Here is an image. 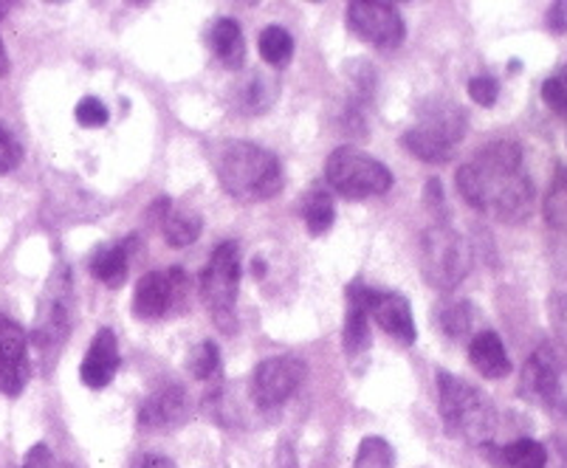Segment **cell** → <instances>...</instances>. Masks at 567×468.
I'll use <instances>...</instances> for the list:
<instances>
[{
    "mask_svg": "<svg viewBox=\"0 0 567 468\" xmlns=\"http://www.w3.org/2000/svg\"><path fill=\"white\" fill-rule=\"evenodd\" d=\"M457 193L468 207L492 215L499 223H519L534 207V184L523 173V147L517 142L486 144L474 162L457 173Z\"/></svg>",
    "mask_w": 567,
    "mask_h": 468,
    "instance_id": "obj_1",
    "label": "cell"
},
{
    "mask_svg": "<svg viewBox=\"0 0 567 468\" xmlns=\"http://www.w3.org/2000/svg\"><path fill=\"white\" fill-rule=\"evenodd\" d=\"M218 181L235 200L257 204L275 198L282 189V164L266 147L231 142L218 156Z\"/></svg>",
    "mask_w": 567,
    "mask_h": 468,
    "instance_id": "obj_2",
    "label": "cell"
},
{
    "mask_svg": "<svg viewBox=\"0 0 567 468\" xmlns=\"http://www.w3.org/2000/svg\"><path fill=\"white\" fill-rule=\"evenodd\" d=\"M437 409L443 429L472 446H486L497 426V413L486 393L457 375L437 370Z\"/></svg>",
    "mask_w": 567,
    "mask_h": 468,
    "instance_id": "obj_3",
    "label": "cell"
},
{
    "mask_svg": "<svg viewBox=\"0 0 567 468\" xmlns=\"http://www.w3.org/2000/svg\"><path fill=\"white\" fill-rule=\"evenodd\" d=\"M472 269V249L452 226H432L421 238V274L437 291H452Z\"/></svg>",
    "mask_w": 567,
    "mask_h": 468,
    "instance_id": "obj_4",
    "label": "cell"
},
{
    "mask_svg": "<svg viewBox=\"0 0 567 468\" xmlns=\"http://www.w3.org/2000/svg\"><path fill=\"white\" fill-rule=\"evenodd\" d=\"M324 178L333 193L344 198H370V195H384L393 187V173L379 158L353 147H339L328 156Z\"/></svg>",
    "mask_w": 567,
    "mask_h": 468,
    "instance_id": "obj_5",
    "label": "cell"
},
{
    "mask_svg": "<svg viewBox=\"0 0 567 468\" xmlns=\"http://www.w3.org/2000/svg\"><path fill=\"white\" fill-rule=\"evenodd\" d=\"M237 285H240V249L235 240H224L218 249L213 251L206 269L200 271V300L209 308L220 327L231 333L235 322H231V311H235Z\"/></svg>",
    "mask_w": 567,
    "mask_h": 468,
    "instance_id": "obj_6",
    "label": "cell"
},
{
    "mask_svg": "<svg viewBox=\"0 0 567 468\" xmlns=\"http://www.w3.org/2000/svg\"><path fill=\"white\" fill-rule=\"evenodd\" d=\"M348 29L375 49H399L404 43L406 25L395 7L381 0H353L348 3Z\"/></svg>",
    "mask_w": 567,
    "mask_h": 468,
    "instance_id": "obj_7",
    "label": "cell"
},
{
    "mask_svg": "<svg viewBox=\"0 0 567 468\" xmlns=\"http://www.w3.org/2000/svg\"><path fill=\"white\" fill-rule=\"evenodd\" d=\"M348 297H355V300L362 302L368 316H373L375 325L384 333H390L399 344L410 347L417 339L415 319H412V308L406 297L395 294V291H373V288L362 285L359 280L350 282Z\"/></svg>",
    "mask_w": 567,
    "mask_h": 468,
    "instance_id": "obj_8",
    "label": "cell"
},
{
    "mask_svg": "<svg viewBox=\"0 0 567 468\" xmlns=\"http://www.w3.org/2000/svg\"><path fill=\"white\" fill-rule=\"evenodd\" d=\"M63 285L56 280L51 282L49 297H45L43 305H40L38 327L32 331V342H29V350H34V356L40 358V367L43 370H49L51 364L56 362L65 339H69V291H65Z\"/></svg>",
    "mask_w": 567,
    "mask_h": 468,
    "instance_id": "obj_9",
    "label": "cell"
},
{
    "mask_svg": "<svg viewBox=\"0 0 567 468\" xmlns=\"http://www.w3.org/2000/svg\"><path fill=\"white\" fill-rule=\"evenodd\" d=\"M306 378V364L291 356H275L257 364L249 378V395L257 409L282 406Z\"/></svg>",
    "mask_w": 567,
    "mask_h": 468,
    "instance_id": "obj_10",
    "label": "cell"
},
{
    "mask_svg": "<svg viewBox=\"0 0 567 468\" xmlns=\"http://www.w3.org/2000/svg\"><path fill=\"white\" fill-rule=\"evenodd\" d=\"M519 389H523L530 401H536V404L543 406V409H548V413L559 415V418L567 415V395L565 389H561V375L554 350L539 347L534 356L525 362Z\"/></svg>",
    "mask_w": 567,
    "mask_h": 468,
    "instance_id": "obj_11",
    "label": "cell"
},
{
    "mask_svg": "<svg viewBox=\"0 0 567 468\" xmlns=\"http://www.w3.org/2000/svg\"><path fill=\"white\" fill-rule=\"evenodd\" d=\"M184 291H187V277L182 269H173L167 274L162 271H151L136 282L133 291V316L136 319H162L167 316L169 308H178L184 302Z\"/></svg>",
    "mask_w": 567,
    "mask_h": 468,
    "instance_id": "obj_12",
    "label": "cell"
},
{
    "mask_svg": "<svg viewBox=\"0 0 567 468\" xmlns=\"http://www.w3.org/2000/svg\"><path fill=\"white\" fill-rule=\"evenodd\" d=\"M189 418V395L178 384L162 387L151 398H144L138 409V426L147 431H169L178 429Z\"/></svg>",
    "mask_w": 567,
    "mask_h": 468,
    "instance_id": "obj_13",
    "label": "cell"
},
{
    "mask_svg": "<svg viewBox=\"0 0 567 468\" xmlns=\"http://www.w3.org/2000/svg\"><path fill=\"white\" fill-rule=\"evenodd\" d=\"M118 362L122 358H118L116 336H113L111 327H102L94 342H91V347H87L85 358H82V384L91 389H105L113 382V375L118 373Z\"/></svg>",
    "mask_w": 567,
    "mask_h": 468,
    "instance_id": "obj_14",
    "label": "cell"
},
{
    "mask_svg": "<svg viewBox=\"0 0 567 468\" xmlns=\"http://www.w3.org/2000/svg\"><path fill=\"white\" fill-rule=\"evenodd\" d=\"M468 362L483 378H505L512 375V358L505 350L503 339L494 331H481L468 344Z\"/></svg>",
    "mask_w": 567,
    "mask_h": 468,
    "instance_id": "obj_15",
    "label": "cell"
},
{
    "mask_svg": "<svg viewBox=\"0 0 567 468\" xmlns=\"http://www.w3.org/2000/svg\"><path fill=\"white\" fill-rule=\"evenodd\" d=\"M486 457L494 468H545L548 466V449L534 437H519L512 444L492 446L486 444Z\"/></svg>",
    "mask_w": 567,
    "mask_h": 468,
    "instance_id": "obj_16",
    "label": "cell"
},
{
    "mask_svg": "<svg viewBox=\"0 0 567 468\" xmlns=\"http://www.w3.org/2000/svg\"><path fill=\"white\" fill-rule=\"evenodd\" d=\"M209 49L218 56L220 65L229 71L244 69L246 63V40L240 23L231 18L215 20V25L209 29Z\"/></svg>",
    "mask_w": 567,
    "mask_h": 468,
    "instance_id": "obj_17",
    "label": "cell"
},
{
    "mask_svg": "<svg viewBox=\"0 0 567 468\" xmlns=\"http://www.w3.org/2000/svg\"><path fill=\"white\" fill-rule=\"evenodd\" d=\"M401 144L410 156L421 158L426 164H446L455 156V147H452L446 138H441L437 133L426 131V127H410V131L401 136Z\"/></svg>",
    "mask_w": 567,
    "mask_h": 468,
    "instance_id": "obj_18",
    "label": "cell"
},
{
    "mask_svg": "<svg viewBox=\"0 0 567 468\" xmlns=\"http://www.w3.org/2000/svg\"><path fill=\"white\" fill-rule=\"evenodd\" d=\"M131 240H127V243H113V246H102V249H96L94 257H91V274L111 288L122 285L127 277Z\"/></svg>",
    "mask_w": 567,
    "mask_h": 468,
    "instance_id": "obj_19",
    "label": "cell"
},
{
    "mask_svg": "<svg viewBox=\"0 0 567 468\" xmlns=\"http://www.w3.org/2000/svg\"><path fill=\"white\" fill-rule=\"evenodd\" d=\"M342 347L348 358H359L370 347V316L355 297H348V313H344Z\"/></svg>",
    "mask_w": 567,
    "mask_h": 468,
    "instance_id": "obj_20",
    "label": "cell"
},
{
    "mask_svg": "<svg viewBox=\"0 0 567 468\" xmlns=\"http://www.w3.org/2000/svg\"><path fill=\"white\" fill-rule=\"evenodd\" d=\"M200 229H204V220L198 212H189V209H173L162 218V231L167 243L173 249H187L195 240L200 238Z\"/></svg>",
    "mask_w": 567,
    "mask_h": 468,
    "instance_id": "obj_21",
    "label": "cell"
},
{
    "mask_svg": "<svg viewBox=\"0 0 567 468\" xmlns=\"http://www.w3.org/2000/svg\"><path fill=\"white\" fill-rule=\"evenodd\" d=\"M421 127L437 133L452 147H457V142H463V136H466V113L457 111L455 105H435L432 111L424 113V125Z\"/></svg>",
    "mask_w": 567,
    "mask_h": 468,
    "instance_id": "obj_22",
    "label": "cell"
},
{
    "mask_svg": "<svg viewBox=\"0 0 567 468\" xmlns=\"http://www.w3.org/2000/svg\"><path fill=\"white\" fill-rule=\"evenodd\" d=\"M0 364L29 367V336L3 313H0Z\"/></svg>",
    "mask_w": 567,
    "mask_h": 468,
    "instance_id": "obj_23",
    "label": "cell"
},
{
    "mask_svg": "<svg viewBox=\"0 0 567 468\" xmlns=\"http://www.w3.org/2000/svg\"><path fill=\"white\" fill-rule=\"evenodd\" d=\"M257 45H260V56L268 65L286 69V65L291 63L293 38L282 29V25H268V29H262Z\"/></svg>",
    "mask_w": 567,
    "mask_h": 468,
    "instance_id": "obj_24",
    "label": "cell"
},
{
    "mask_svg": "<svg viewBox=\"0 0 567 468\" xmlns=\"http://www.w3.org/2000/svg\"><path fill=\"white\" fill-rule=\"evenodd\" d=\"M302 220H306L313 238L331 229L333 220H337V207H333L331 195L322 193V189H313L306 200V209H302Z\"/></svg>",
    "mask_w": 567,
    "mask_h": 468,
    "instance_id": "obj_25",
    "label": "cell"
},
{
    "mask_svg": "<svg viewBox=\"0 0 567 468\" xmlns=\"http://www.w3.org/2000/svg\"><path fill=\"white\" fill-rule=\"evenodd\" d=\"M545 220L550 229L567 235V169H559L545 195Z\"/></svg>",
    "mask_w": 567,
    "mask_h": 468,
    "instance_id": "obj_26",
    "label": "cell"
},
{
    "mask_svg": "<svg viewBox=\"0 0 567 468\" xmlns=\"http://www.w3.org/2000/svg\"><path fill=\"white\" fill-rule=\"evenodd\" d=\"M353 468H395V451L384 437L370 435L359 444Z\"/></svg>",
    "mask_w": 567,
    "mask_h": 468,
    "instance_id": "obj_27",
    "label": "cell"
},
{
    "mask_svg": "<svg viewBox=\"0 0 567 468\" xmlns=\"http://www.w3.org/2000/svg\"><path fill=\"white\" fill-rule=\"evenodd\" d=\"M187 370L200 378V382H209L213 375H218L220 370V353H218V344L215 342H200L198 347L189 353L187 358Z\"/></svg>",
    "mask_w": 567,
    "mask_h": 468,
    "instance_id": "obj_28",
    "label": "cell"
},
{
    "mask_svg": "<svg viewBox=\"0 0 567 468\" xmlns=\"http://www.w3.org/2000/svg\"><path fill=\"white\" fill-rule=\"evenodd\" d=\"M441 327L446 331V336L466 339L468 331H472V305L468 302H455V305L443 308Z\"/></svg>",
    "mask_w": 567,
    "mask_h": 468,
    "instance_id": "obj_29",
    "label": "cell"
},
{
    "mask_svg": "<svg viewBox=\"0 0 567 468\" xmlns=\"http://www.w3.org/2000/svg\"><path fill=\"white\" fill-rule=\"evenodd\" d=\"M543 100L545 105L554 107V111L567 113V65L559 74L548 76V80L543 82Z\"/></svg>",
    "mask_w": 567,
    "mask_h": 468,
    "instance_id": "obj_30",
    "label": "cell"
},
{
    "mask_svg": "<svg viewBox=\"0 0 567 468\" xmlns=\"http://www.w3.org/2000/svg\"><path fill=\"white\" fill-rule=\"evenodd\" d=\"M74 116L82 127H102L111 113H107V107L102 105V100H96V96H85V100L76 102Z\"/></svg>",
    "mask_w": 567,
    "mask_h": 468,
    "instance_id": "obj_31",
    "label": "cell"
},
{
    "mask_svg": "<svg viewBox=\"0 0 567 468\" xmlns=\"http://www.w3.org/2000/svg\"><path fill=\"white\" fill-rule=\"evenodd\" d=\"M468 96H472L477 105L492 107L499 100V82L492 74H481L468 80Z\"/></svg>",
    "mask_w": 567,
    "mask_h": 468,
    "instance_id": "obj_32",
    "label": "cell"
},
{
    "mask_svg": "<svg viewBox=\"0 0 567 468\" xmlns=\"http://www.w3.org/2000/svg\"><path fill=\"white\" fill-rule=\"evenodd\" d=\"M23 162V147L9 131L0 127V173H12Z\"/></svg>",
    "mask_w": 567,
    "mask_h": 468,
    "instance_id": "obj_33",
    "label": "cell"
},
{
    "mask_svg": "<svg viewBox=\"0 0 567 468\" xmlns=\"http://www.w3.org/2000/svg\"><path fill=\"white\" fill-rule=\"evenodd\" d=\"M29 378V367H14V364H0V393L20 395Z\"/></svg>",
    "mask_w": 567,
    "mask_h": 468,
    "instance_id": "obj_34",
    "label": "cell"
},
{
    "mask_svg": "<svg viewBox=\"0 0 567 468\" xmlns=\"http://www.w3.org/2000/svg\"><path fill=\"white\" fill-rule=\"evenodd\" d=\"M23 468H54V455L49 451V446L38 444L25 451Z\"/></svg>",
    "mask_w": 567,
    "mask_h": 468,
    "instance_id": "obj_35",
    "label": "cell"
},
{
    "mask_svg": "<svg viewBox=\"0 0 567 468\" xmlns=\"http://www.w3.org/2000/svg\"><path fill=\"white\" fill-rule=\"evenodd\" d=\"M548 29L556 34H567V0H559L548 9Z\"/></svg>",
    "mask_w": 567,
    "mask_h": 468,
    "instance_id": "obj_36",
    "label": "cell"
},
{
    "mask_svg": "<svg viewBox=\"0 0 567 468\" xmlns=\"http://www.w3.org/2000/svg\"><path fill=\"white\" fill-rule=\"evenodd\" d=\"M277 468H300L297 451L291 449V444H282L280 449H277Z\"/></svg>",
    "mask_w": 567,
    "mask_h": 468,
    "instance_id": "obj_37",
    "label": "cell"
},
{
    "mask_svg": "<svg viewBox=\"0 0 567 468\" xmlns=\"http://www.w3.org/2000/svg\"><path fill=\"white\" fill-rule=\"evenodd\" d=\"M133 468H175V462L167 460V457L147 455V457H142V460H138Z\"/></svg>",
    "mask_w": 567,
    "mask_h": 468,
    "instance_id": "obj_38",
    "label": "cell"
},
{
    "mask_svg": "<svg viewBox=\"0 0 567 468\" xmlns=\"http://www.w3.org/2000/svg\"><path fill=\"white\" fill-rule=\"evenodd\" d=\"M0 12H3V7H0ZM3 18V14H0ZM9 74V54L7 49H3V40H0V76H7Z\"/></svg>",
    "mask_w": 567,
    "mask_h": 468,
    "instance_id": "obj_39",
    "label": "cell"
},
{
    "mask_svg": "<svg viewBox=\"0 0 567 468\" xmlns=\"http://www.w3.org/2000/svg\"><path fill=\"white\" fill-rule=\"evenodd\" d=\"M251 274H255V277H262V274H266V262H262V260H255V262H251Z\"/></svg>",
    "mask_w": 567,
    "mask_h": 468,
    "instance_id": "obj_40",
    "label": "cell"
}]
</instances>
